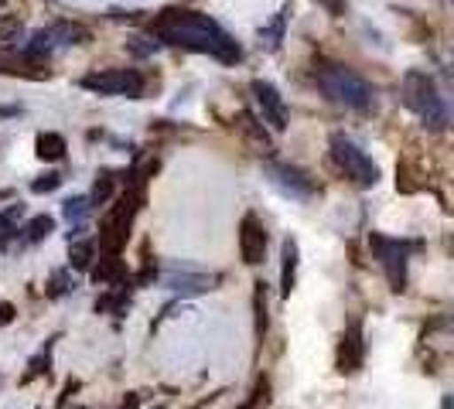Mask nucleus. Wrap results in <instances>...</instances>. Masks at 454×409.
Returning <instances> with one entry per match:
<instances>
[{
    "label": "nucleus",
    "mask_w": 454,
    "mask_h": 409,
    "mask_svg": "<svg viewBox=\"0 0 454 409\" xmlns=\"http://www.w3.org/2000/svg\"><path fill=\"white\" fill-rule=\"evenodd\" d=\"M68 256H72V266H75V270H90L92 256H96V243H92V239L68 243Z\"/></svg>",
    "instance_id": "4be33fe9"
},
{
    "label": "nucleus",
    "mask_w": 454,
    "mask_h": 409,
    "mask_svg": "<svg viewBox=\"0 0 454 409\" xmlns=\"http://www.w3.org/2000/svg\"><path fill=\"white\" fill-rule=\"evenodd\" d=\"M263 178H267L270 188H277L291 202H311L318 195V184L311 181L301 167L284 164V160H263Z\"/></svg>",
    "instance_id": "1a4fd4ad"
},
{
    "label": "nucleus",
    "mask_w": 454,
    "mask_h": 409,
    "mask_svg": "<svg viewBox=\"0 0 454 409\" xmlns=\"http://www.w3.org/2000/svg\"><path fill=\"white\" fill-rule=\"evenodd\" d=\"M55 341H59V338H51V344H48V351L42 348V351H38V355H35V359L27 362V372H24V382H27V379H35V375H42V372L48 368V359H51V348H55Z\"/></svg>",
    "instance_id": "393cba45"
},
{
    "label": "nucleus",
    "mask_w": 454,
    "mask_h": 409,
    "mask_svg": "<svg viewBox=\"0 0 454 409\" xmlns=\"http://www.w3.org/2000/svg\"><path fill=\"white\" fill-rule=\"evenodd\" d=\"M79 86L96 92V96H127V99H140V96H144V75H140L137 68H103V72L82 75Z\"/></svg>",
    "instance_id": "6e6552de"
},
{
    "label": "nucleus",
    "mask_w": 454,
    "mask_h": 409,
    "mask_svg": "<svg viewBox=\"0 0 454 409\" xmlns=\"http://www.w3.org/2000/svg\"><path fill=\"white\" fill-rule=\"evenodd\" d=\"M287 18H291V11L284 7L270 24H263V27H260V45L267 48V51H277V48H280V42H284V27H287Z\"/></svg>",
    "instance_id": "6ab92c4d"
},
{
    "label": "nucleus",
    "mask_w": 454,
    "mask_h": 409,
    "mask_svg": "<svg viewBox=\"0 0 454 409\" xmlns=\"http://www.w3.org/2000/svg\"><path fill=\"white\" fill-rule=\"evenodd\" d=\"M51 232H55V219H51V215H35L27 226L18 228L14 243H18V250H27V246H35V243H45Z\"/></svg>",
    "instance_id": "2eb2a0df"
},
{
    "label": "nucleus",
    "mask_w": 454,
    "mask_h": 409,
    "mask_svg": "<svg viewBox=\"0 0 454 409\" xmlns=\"http://www.w3.org/2000/svg\"><path fill=\"white\" fill-rule=\"evenodd\" d=\"M400 99H403V106H407L410 113L417 116L431 134L448 130L451 113H448V103H444V96L437 89L431 72L410 68L407 75H403V82H400Z\"/></svg>",
    "instance_id": "7ed1b4c3"
},
{
    "label": "nucleus",
    "mask_w": 454,
    "mask_h": 409,
    "mask_svg": "<svg viewBox=\"0 0 454 409\" xmlns=\"http://www.w3.org/2000/svg\"><path fill=\"white\" fill-rule=\"evenodd\" d=\"M369 250L372 256L380 259V266L387 273L389 287L400 294L407 290V266H410V256L417 250V243L410 239H396V235H383V232H369Z\"/></svg>",
    "instance_id": "423d86ee"
},
{
    "label": "nucleus",
    "mask_w": 454,
    "mask_h": 409,
    "mask_svg": "<svg viewBox=\"0 0 454 409\" xmlns=\"http://www.w3.org/2000/svg\"><path fill=\"white\" fill-rule=\"evenodd\" d=\"M280 297H291L297 287V263H301V250H297V239H284L280 246Z\"/></svg>",
    "instance_id": "4468645a"
},
{
    "label": "nucleus",
    "mask_w": 454,
    "mask_h": 409,
    "mask_svg": "<svg viewBox=\"0 0 454 409\" xmlns=\"http://www.w3.org/2000/svg\"><path fill=\"white\" fill-rule=\"evenodd\" d=\"M253 307H256V338H263L267 335V283H256Z\"/></svg>",
    "instance_id": "5701e85b"
},
{
    "label": "nucleus",
    "mask_w": 454,
    "mask_h": 409,
    "mask_svg": "<svg viewBox=\"0 0 454 409\" xmlns=\"http://www.w3.org/2000/svg\"><path fill=\"white\" fill-rule=\"evenodd\" d=\"M215 283H219V276H208V273H195V270H178V266L160 273V287L182 297L208 294V290H215Z\"/></svg>",
    "instance_id": "f8f14e48"
},
{
    "label": "nucleus",
    "mask_w": 454,
    "mask_h": 409,
    "mask_svg": "<svg viewBox=\"0 0 454 409\" xmlns=\"http://www.w3.org/2000/svg\"><path fill=\"white\" fill-rule=\"evenodd\" d=\"M14 318H18V307H14V304H7V300H0V328H7Z\"/></svg>",
    "instance_id": "cd10ccee"
},
{
    "label": "nucleus",
    "mask_w": 454,
    "mask_h": 409,
    "mask_svg": "<svg viewBox=\"0 0 454 409\" xmlns=\"http://www.w3.org/2000/svg\"><path fill=\"white\" fill-rule=\"evenodd\" d=\"M151 38L158 45L184 48L195 55H212L223 66H236L243 58L239 42L229 35L215 18L202 11H184V7H168L151 21Z\"/></svg>",
    "instance_id": "f257e3e1"
},
{
    "label": "nucleus",
    "mask_w": 454,
    "mask_h": 409,
    "mask_svg": "<svg viewBox=\"0 0 454 409\" xmlns=\"http://www.w3.org/2000/svg\"><path fill=\"white\" fill-rule=\"evenodd\" d=\"M127 48H130L134 55H154L160 45H158V42H147V38H130V42H127Z\"/></svg>",
    "instance_id": "bb28decb"
},
{
    "label": "nucleus",
    "mask_w": 454,
    "mask_h": 409,
    "mask_svg": "<svg viewBox=\"0 0 454 409\" xmlns=\"http://www.w3.org/2000/svg\"><path fill=\"white\" fill-rule=\"evenodd\" d=\"M140 202H144V191L140 188H130L120 202L110 208V215L103 219V228H99V246L116 256L120 246L127 243V235H130V226H134V215L140 212Z\"/></svg>",
    "instance_id": "0eeeda50"
},
{
    "label": "nucleus",
    "mask_w": 454,
    "mask_h": 409,
    "mask_svg": "<svg viewBox=\"0 0 454 409\" xmlns=\"http://www.w3.org/2000/svg\"><path fill=\"white\" fill-rule=\"evenodd\" d=\"M0 7H7V0H0Z\"/></svg>",
    "instance_id": "473e14b6"
},
{
    "label": "nucleus",
    "mask_w": 454,
    "mask_h": 409,
    "mask_svg": "<svg viewBox=\"0 0 454 409\" xmlns=\"http://www.w3.org/2000/svg\"><path fill=\"white\" fill-rule=\"evenodd\" d=\"M92 280L96 283H106V287H120V283H127V270H123V263L116 256H103L99 266L92 270Z\"/></svg>",
    "instance_id": "dca6fc26"
},
{
    "label": "nucleus",
    "mask_w": 454,
    "mask_h": 409,
    "mask_svg": "<svg viewBox=\"0 0 454 409\" xmlns=\"http://www.w3.org/2000/svg\"><path fill=\"white\" fill-rule=\"evenodd\" d=\"M116 409H137V396H127V399H123Z\"/></svg>",
    "instance_id": "7c9ffc66"
},
{
    "label": "nucleus",
    "mask_w": 454,
    "mask_h": 409,
    "mask_svg": "<svg viewBox=\"0 0 454 409\" xmlns=\"http://www.w3.org/2000/svg\"><path fill=\"white\" fill-rule=\"evenodd\" d=\"M21 215H24V204H7V208L0 212V252L7 250V246H14Z\"/></svg>",
    "instance_id": "f3484780"
},
{
    "label": "nucleus",
    "mask_w": 454,
    "mask_h": 409,
    "mask_svg": "<svg viewBox=\"0 0 454 409\" xmlns=\"http://www.w3.org/2000/svg\"><path fill=\"white\" fill-rule=\"evenodd\" d=\"M59 184H62V174H59V171H48L38 181H31V191H35V195H48V191H55Z\"/></svg>",
    "instance_id": "a878e982"
},
{
    "label": "nucleus",
    "mask_w": 454,
    "mask_h": 409,
    "mask_svg": "<svg viewBox=\"0 0 454 409\" xmlns=\"http://www.w3.org/2000/svg\"><path fill=\"white\" fill-rule=\"evenodd\" d=\"M239 256L247 266H260L267 256V228H263L256 212H247L239 222Z\"/></svg>",
    "instance_id": "9b49d317"
},
{
    "label": "nucleus",
    "mask_w": 454,
    "mask_h": 409,
    "mask_svg": "<svg viewBox=\"0 0 454 409\" xmlns=\"http://www.w3.org/2000/svg\"><path fill=\"white\" fill-rule=\"evenodd\" d=\"M318 4H325V7H328L335 18H339V14H345V0H318Z\"/></svg>",
    "instance_id": "c85d7f7f"
},
{
    "label": "nucleus",
    "mask_w": 454,
    "mask_h": 409,
    "mask_svg": "<svg viewBox=\"0 0 454 409\" xmlns=\"http://www.w3.org/2000/svg\"><path fill=\"white\" fill-rule=\"evenodd\" d=\"M250 92H253V99H256V106H260V116H263V123H270V130L284 134L291 116H287V103H284L280 89H277L273 82H267V79H253Z\"/></svg>",
    "instance_id": "9d476101"
},
{
    "label": "nucleus",
    "mask_w": 454,
    "mask_h": 409,
    "mask_svg": "<svg viewBox=\"0 0 454 409\" xmlns=\"http://www.w3.org/2000/svg\"><path fill=\"white\" fill-rule=\"evenodd\" d=\"M363 359H365V341H363V320H352L345 331H341V341H339V365L341 375H352V372H359L363 368Z\"/></svg>",
    "instance_id": "ddd939ff"
},
{
    "label": "nucleus",
    "mask_w": 454,
    "mask_h": 409,
    "mask_svg": "<svg viewBox=\"0 0 454 409\" xmlns=\"http://www.w3.org/2000/svg\"><path fill=\"white\" fill-rule=\"evenodd\" d=\"M90 212H92V204H90V198H86V195L66 198V204H62V215H66V222L72 228L86 226V222H90Z\"/></svg>",
    "instance_id": "aec40b11"
},
{
    "label": "nucleus",
    "mask_w": 454,
    "mask_h": 409,
    "mask_svg": "<svg viewBox=\"0 0 454 409\" xmlns=\"http://www.w3.org/2000/svg\"><path fill=\"white\" fill-rule=\"evenodd\" d=\"M86 198H90L92 208L110 202V198H114V174H103V178L96 181V188H92V195H86Z\"/></svg>",
    "instance_id": "b1692460"
},
{
    "label": "nucleus",
    "mask_w": 454,
    "mask_h": 409,
    "mask_svg": "<svg viewBox=\"0 0 454 409\" xmlns=\"http://www.w3.org/2000/svg\"><path fill=\"white\" fill-rule=\"evenodd\" d=\"M441 409H451V396H444V403H441Z\"/></svg>",
    "instance_id": "2f4dec72"
},
{
    "label": "nucleus",
    "mask_w": 454,
    "mask_h": 409,
    "mask_svg": "<svg viewBox=\"0 0 454 409\" xmlns=\"http://www.w3.org/2000/svg\"><path fill=\"white\" fill-rule=\"evenodd\" d=\"M79 283H75V276H72V270H55L51 273V280H48V290L45 294L51 297V300H59V297L72 294Z\"/></svg>",
    "instance_id": "412c9836"
},
{
    "label": "nucleus",
    "mask_w": 454,
    "mask_h": 409,
    "mask_svg": "<svg viewBox=\"0 0 454 409\" xmlns=\"http://www.w3.org/2000/svg\"><path fill=\"white\" fill-rule=\"evenodd\" d=\"M66 136L62 134H51V130H45V134H38V140H35V154L42 160H62L66 158Z\"/></svg>",
    "instance_id": "a211bd4d"
},
{
    "label": "nucleus",
    "mask_w": 454,
    "mask_h": 409,
    "mask_svg": "<svg viewBox=\"0 0 454 409\" xmlns=\"http://www.w3.org/2000/svg\"><path fill=\"white\" fill-rule=\"evenodd\" d=\"M315 86L332 99L335 106H345L352 113H369L376 106V89L365 82L359 72L339 62H318L315 66Z\"/></svg>",
    "instance_id": "f03ea898"
},
{
    "label": "nucleus",
    "mask_w": 454,
    "mask_h": 409,
    "mask_svg": "<svg viewBox=\"0 0 454 409\" xmlns=\"http://www.w3.org/2000/svg\"><path fill=\"white\" fill-rule=\"evenodd\" d=\"M21 113V106H0V116H18Z\"/></svg>",
    "instance_id": "c756f323"
},
{
    "label": "nucleus",
    "mask_w": 454,
    "mask_h": 409,
    "mask_svg": "<svg viewBox=\"0 0 454 409\" xmlns=\"http://www.w3.org/2000/svg\"><path fill=\"white\" fill-rule=\"evenodd\" d=\"M90 42V31L82 24L72 21H51L48 27L35 31L27 42H24V58L31 62H42V58H51L59 51H66L72 45H86Z\"/></svg>",
    "instance_id": "39448f33"
},
{
    "label": "nucleus",
    "mask_w": 454,
    "mask_h": 409,
    "mask_svg": "<svg viewBox=\"0 0 454 409\" xmlns=\"http://www.w3.org/2000/svg\"><path fill=\"white\" fill-rule=\"evenodd\" d=\"M328 147H332V160L339 164V171L348 181H356L359 188H376L380 184V164L369 158L352 136L332 134Z\"/></svg>",
    "instance_id": "20e7f679"
}]
</instances>
